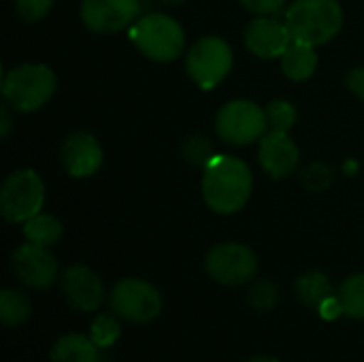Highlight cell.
<instances>
[{"instance_id":"obj_1","label":"cell","mask_w":364,"mask_h":362,"mask_svg":"<svg viewBox=\"0 0 364 362\" xmlns=\"http://www.w3.org/2000/svg\"><path fill=\"white\" fill-rule=\"evenodd\" d=\"M252 171L235 156L215 154L203 173V198L211 211L230 215L245 207L252 194Z\"/></svg>"},{"instance_id":"obj_2","label":"cell","mask_w":364,"mask_h":362,"mask_svg":"<svg viewBox=\"0 0 364 362\" xmlns=\"http://www.w3.org/2000/svg\"><path fill=\"white\" fill-rule=\"evenodd\" d=\"M286 26L294 41L324 45L343 26V9L337 0H296L286 11Z\"/></svg>"},{"instance_id":"obj_3","label":"cell","mask_w":364,"mask_h":362,"mask_svg":"<svg viewBox=\"0 0 364 362\" xmlns=\"http://www.w3.org/2000/svg\"><path fill=\"white\" fill-rule=\"evenodd\" d=\"M55 90V73L45 64H19L2 77V98L19 113L38 111L51 100Z\"/></svg>"},{"instance_id":"obj_4","label":"cell","mask_w":364,"mask_h":362,"mask_svg":"<svg viewBox=\"0 0 364 362\" xmlns=\"http://www.w3.org/2000/svg\"><path fill=\"white\" fill-rule=\"evenodd\" d=\"M132 45L154 62H171L183 53L186 32L177 19L164 13H147L139 17L128 32Z\"/></svg>"},{"instance_id":"obj_5","label":"cell","mask_w":364,"mask_h":362,"mask_svg":"<svg viewBox=\"0 0 364 362\" xmlns=\"http://www.w3.org/2000/svg\"><path fill=\"white\" fill-rule=\"evenodd\" d=\"M45 203V186L36 171H13L0 190V213L9 224H26L38 215Z\"/></svg>"},{"instance_id":"obj_6","label":"cell","mask_w":364,"mask_h":362,"mask_svg":"<svg viewBox=\"0 0 364 362\" xmlns=\"http://www.w3.org/2000/svg\"><path fill=\"white\" fill-rule=\"evenodd\" d=\"M269 117L252 100H230L215 115V132L228 145H250L267 134Z\"/></svg>"},{"instance_id":"obj_7","label":"cell","mask_w":364,"mask_h":362,"mask_svg":"<svg viewBox=\"0 0 364 362\" xmlns=\"http://www.w3.org/2000/svg\"><path fill=\"white\" fill-rule=\"evenodd\" d=\"M109 305L113 314L132 324H147L154 322L162 312V297L154 288V284L136 277L119 280L111 294Z\"/></svg>"},{"instance_id":"obj_8","label":"cell","mask_w":364,"mask_h":362,"mask_svg":"<svg viewBox=\"0 0 364 362\" xmlns=\"http://www.w3.org/2000/svg\"><path fill=\"white\" fill-rule=\"evenodd\" d=\"M232 68V49L220 36L198 38L186 60V70L200 90H213L222 83Z\"/></svg>"},{"instance_id":"obj_9","label":"cell","mask_w":364,"mask_h":362,"mask_svg":"<svg viewBox=\"0 0 364 362\" xmlns=\"http://www.w3.org/2000/svg\"><path fill=\"white\" fill-rule=\"evenodd\" d=\"M205 269L222 286H243L256 275L258 258L243 243H220L207 254Z\"/></svg>"},{"instance_id":"obj_10","label":"cell","mask_w":364,"mask_h":362,"mask_svg":"<svg viewBox=\"0 0 364 362\" xmlns=\"http://www.w3.org/2000/svg\"><path fill=\"white\" fill-rule=\"evenodd\" d=\"M139 0H81L79 15L96 34H115L139 19Z\"/></svg>"},{"instance_id":"obj_11","label":"cell","mask_w":364,"mask_h":362,"mask_svg":"<svg viewBox=\"0 0 364 362\" xmlns=\"http://www.w3.org/2000/svg\"><path fill=\"white\" fill-rule=\"evenodd\" d=\"M11 267L15 277L36 290H45L58 280V260L49 252V247L23 243L11 254Z\"/></svg>"},{"instance_id":"obj_12","label":"cell","mask_w":364,"mask_h":362,"mask_svg":"<svg viewBox=\"0 0 364 362\" xmlns=\"http://www.w3.org/2000/svg\"><path fill=\"white\" fill-rule=\"evenodd\" d=\"M243 41L245 47L262 60L282 58L288 51V47L294 43L286 21L273 19L271 15H260L252 19L245 28Z\"/></svg>"},{"instance_id":"obj_13","label":"cell","mask_w":364,"mask_h":362,"mask_svg":"<svg viewBox=\"0 0 364 362\" xmlns=\"http://www.w3.org/2000/svg\"><path fill=\"white\" fill-rule=\"evenodd\" d=\"M60 162L70 177H92L102 166V147L92 134L73 132L60 145Z\"/></svg>"},{"instance_id":"obj_14","label":"cell","mask_w":364,"mask_h":362,"mask_svg":"<svg viewBox=\"0 0 364 362\" xmlns=\"http://www.w3.org/2000/svg\"><path fill=\"white\" fill-rule=\"evenodd\" d=\"M62 292L79 312H96L105 301V286L100 277L85 265H73L62 273Z\"/></svg>"},{"instance_id":"obj_15","label":"cell","mask_w":364,"mask_h":362,"mask_svg":"<svg viewBox=\"0 0 364 362\" xmlns=\"http://www.w3.org/2000/svg\"><path fill=\"white\" fill-rule=\"evenodd\" d=\"M258 160L262 169L267 171V175H271L273 179H284L296 171L301 151L288 132L271 130L260 139Z\"/></svg>"},{"instance_id":"obj_16","label":"cell","mask_w":364,"mask_h":362,"mask_svg":"<svg viewBox=\"0 0 364 362\" xmlns=\"http://www.w3.org/2000/svg\"><path fill=\"white\" fill-rule=\"evenodd\" d=\"M282 70L292 81H307L318 70V51L314 45L294 41L282 55Z\"/></svg>"},{"instance_id":"obj_17","label":"cell","mask_w":364,"mask_h":362,"mask_svg":"<svg viewBox=\"0 0 364 362\" xmlns=\"http://www.w3.org/2000/svg\"><path fill=\"white\" fill-rule=\"evenodd\" d=\"M51 362H98V346L79 333L64 335L51 350Z\"/></svg>"},{"instance_id":"obj_18","label":"cell","mask_w":364,"mask_h":362,"mask_svg":"<svg viewBox=\"0 0 364 362\" xmlns=\"http://www.w3.org/2000/svg\"><path fill=\"white\" fill-rule=\"evenodd\" d=\"M62 233H64V228H62L60 220L49 213H38L23 224L26 241L34 243V245H43V247H51L53 243H58Z\"/></svg>"},{"instance_id":"obj_19","label":"cell","mask_w":364,"mask_h":362,"mask_svg":"<svg viewBox=\"0 0 364 362\" xmlns=\"http://www.w3.org/2000/svg\"><path fill=\"white\" fill-rule=\"evenodd\" d=\"M296 297L307 307H320L322 301L333 297V284L324 273L307 271L296 280Z\"/></svg>"},{"instance_id":"obj_20","label":"cell","mask_w":364,"mask_h":362,"mask_svg":"<svg viewBox=\"0 0 364 362\" xmlns=\"http://www.w3.org/2000/svg\"><path fill=\"white\" fill-rule=\"evenodd\" d=\"M32 314V303L26 292L4 288L0 292V320L4 326H21Z\"/></svg>"},{"instance_id":"obj_21","label":"cell","mask_w":364,"mask_h":362,"mask_svg":"<svg viewBox=\"0 0 364 362\" xmlns=\"http://www.w3.org/2000/svg\"><path fill=\"white\" fill-rule=\"evenodd\" d=\"M339 301L343 314L352 320H364V273L348 277L339 288Z\"/></svg>"},{"instance_id":"obj_22","label":"cell","mask_w":364,"mask_h":362,"mask_svg":"<svg viewBox=\"0 0 364 362\" xmlns=\"http://www.w3.org/2000/svg\"><path fill=\"white\" fill-rule=\"evenodd\" d=\"M267 117H269V128L277 132H290V128L296 124V109L288 100H271L267 105Z\"/></svg>"},{"instance_id":"obj_23","label":"cell","mask_w":364,"mask_h":362,"mask_svg":"<svg viewBox=\"0 0 364 362\" xmlns=\"http://www.w3.org/2000/svg\"><path fill=\"white\" fill-rule=\"evenodd\" d=\"M119 322L111 316H98L94 322H92V329H90V337L92 341L98 346V348H109L113 346L117 339H119Z\"/></svg>"},{"instance_id":"obj_24","label":"cell","mask_w":364,"mask_h":362,"mask_svg":"<svg viewBox=\"0 0 364 362\" xmlns=\"http://www.w3.org/2000/svg\"><path fill=\"white\" fill-rule=\"evenodd\" d=\"M183 158L192 164H198V166H207L209 160L215 156L213 151V145L207 141V137H200V134H194V137H188L183 141Z\"/></svg>"},{"instance_id":"obj_25","label":"cell","mask_w":364,"mask_h":362,"mask_svg":"<svg viewBox=\"0 0 364 362\" xmlns=\"http://www.w3.org/2000/svg\"><path fill=\"white\" fill-rule=\"evenodd\" d=\"M247 301L258 312H271L277 305V288L269 280H260L250 288Z\"/></svg>"},{"instance_id":"obj_26","label":"cell","mask_w":364,"mask_h":362,"mask_svg":"<svg viewBox=\"0 0 364 362\" xmlns=\"http://www.w3.org/2000/svg\"><path fill=\"white\" fill-rule=\"evenodd\" d=\"M333 179H335V173L331 166L322 164V162H314L309 164L305 171H303V183L314 190V192H322V190H328L333 186Z\"/></svg>"},{"instance_id":"obj_27","label":"cell","mask_w":364,"mask_h":362,"mask_svg":"<svg viewBox=\"0 0 364 362\" xmlns=\"http://www.w3.org/2000/svg\"><path fill=\"white\" fill-rule=\"evenodd\" d=\"M55 0H13L17 15L23 21H41L53 6Z\"/></svg>"},{"instance_id":"obj_28","label":"cell","mask_w":364,"mask_h":362,"mask_svg":"<svg viewBox=\"0 0 364 362\" xmlns=\"http://www.w3.org/2000/svg\"><path fill=\"white\" fill-rule=\"evenodd\" d=\"M245 9L258 15H275L277 11L284 9L286 0H241Z\"/></svg>"},{"instance_id":"obj_29","label":"cell","mask_w":364,"mask_h":362,"mask_svg":"<svg viewBox=\"0 0 364 362\" xmlns=\"http://www.w3.org/2000/svg\"><path fill=\"white\" fill-rule=\"evenodd\" d=\"M346 83H348V90H350L356 98L364 100V66L352 68L350 75H348V79H346Z\"/></svg>"},{"instance_id":"obj_30","label":"cell","mask_w":364,"mask_h":362,"mask_svg":"<svg viewBox=\"0 0 364 362\" xmlns=\"http://www.w3.org/2000/svg\"><path fill=\"white\" fill-rule=\"evenodd\" d=\"M318 309H320V316H322L324 320H337V318L343 314V305H341L339 297H328L326 301L320 303Z\"/></svg>"},{"instance_id":"obj_31","label":"cell","mask_w":364,"mask_h":362,"mask_svg":"<svg viewBox=\"0 0 364 362\" xmlns=\"http://www.w3.org/2000/svg\"><path fill=\"white\" fill-rule=\"evenodd\" d=\"M0 134H2V139H6L9 137V132H11V113H9V105L4 102V107H2V111H0Z\"/></svg>"},{"instance_id":"obj_32","label":"cell","mask_w":364,"mask_h":362,"mask_svg":"<svg viewBox=\"0 0 364 362\" xmlns=\"http://www.w3.org/2000/svg\"><path fill=\"white\" fill-rule=\"evenodd\" d=\"M247 362H282V361L271 358V356H256V358H252V361H247Z\"/></svg>"},{"instance_id":"obj_33","label":"cell","mask_w":364,"mask_h":362,"mask_svg":"<svg viewBox=\"0 0 364 362\" xmlns=\"http://www.w3.org/2000/svg\"><path fill=\"white\" fill-rule=\"evenodd\" d=\"M358 169V164L352 160V162H348V166H346V171H348V175H354V171Z\"/></svg>"},{"instance_id":"obj_34","label":"cell","mask_w":364,"mask_h":362,"mask_svg":"<svg viewBox=\"0 0 364 362\" xmlns=\"http://www.w3.org/2000/svg\"><path fill=\"white\" fill-rule=\"evenodd\" d=\"M166 4H181V2H186V0H164Z\"/></svg>"}]
</instances>
